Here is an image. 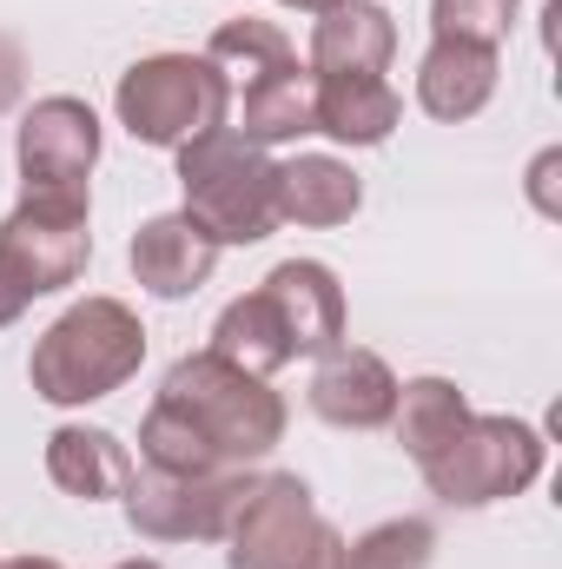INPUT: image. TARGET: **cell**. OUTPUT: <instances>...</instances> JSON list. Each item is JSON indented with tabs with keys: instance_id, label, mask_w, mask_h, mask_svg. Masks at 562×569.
<instances>
[{
	"instance_id": "21",
	"label": "cell",
	"mask_w": 562,
	"mask_h": 569,
	"mask_svg": "<svg viewBox=\"0 0 562 569\" xmlns=\"http://www.w3.org/2000/svg\"><path fill=\"white\" fill-rule=\"evenodd\" d=\"M205 60L225 73V87H252V80H265V73H279V67H298V47H291V33H284L279 20H225L212 40H205Z\"/></svg>"
},
{
	"instance_id": "8",
	"label": "cell",
	"mask_w": 562,
	"mask_h": 569,
	"mask_svg": "<svg viewBox=\"0 0 562 569\" xmlns=\"http://www.w3.org/2000/svg\"><path fill=\"white\" fill-rule=\"evenodd\" d=\"M245 490H252V470H212V477L133 470L120 503H127L133 537H145V543H225Z\"/></svg>"
},
{
	"instance_id": "7",
	"label": "cell",
	"mask_w": 562,
	"mask_h": 569,
	"mask_svg": "<svg viewBox=\"0 0 562 569\" xmlns=\"http://www.w3.org/2000/svg\"><path fill=\"white\" fill-rule=\"evenodd\" d=\"M87 259H93L87 192H20V206L0 219V266L27 298L80 284Z\"/></svg>"
},
{
	"instance_id": "19",
	"label": "cell",
	"mask_w": 562,
	"mask_h": 569,
	"mask_svg": "<svg viewBox=\"0 0 562 569\" xmlns=\"http://www.w3.org/2000/svg\"><path fill=\"white\" fill-rule=\"evenodd\" d=\"M205 351H219V358H232L239 371H259V378H272V371H284V365L298 358V351H291V331H284V318H279V305H272L265 291L232 298V305L219 311Z\"/></svg>"
},
{
	"instance_id": "26",
	"label": "cell",
	"mask_w": 562,
	"mask_h": 569,
	"mask_svg": "<svg viewBox=\"0 0 562 569\" xmlns=\"http://www.w3.org/2000/svg\"><path fill=\"white\" fill-rule=\"evenodd\" d=\"M27 305H33V298H27V291H20V284H13V272H7V266H0V331H7V325H13V318H20V311H27Z\"/></svg>"
},
{
	"instance_id": "9",
	"label": "cell",
	"mask_w": 562,
	"mask_h": 569,
	"mask_svg": "<svg viewBox=\"0 0 562 569\" xmlns=\"http://www.w3.org/2000/svg\"><path fill=\"white\" fill-rule=\"evenodd\" d=\"M13 166L27 192H87L100 166V113L73 93H47L13 127Z\"/></svg>"
},
{
	"instance_id": "4",
	"label": "cell",
	"mask_w": 562,
	"mask_h": 569,
	"mask_svg": "<svg viewBox=\"0 0 562 569\" xmlns=\"http://www.w3.org/2000/svg\"><path fill=\"white\" fill-rule=\"evenodd\" d=\"M113 113L140 146H192L225 127L232 113V87L205 53H145L120 73L113 87Z\"/></svg>"
},
{
	"instance_id": "25",
	"label": "cell",
	"mask_w": 562,
	"mask_h": 569,
	"mask_svg": "<svg viewBox=\"0 0 562 569\" xmlns=\"http://www.w3.org/2000/svg\"><path fill=\"white\" fill-rule=\"evenodd\" d=\"M20 87H27V60H20V47L0 33V113L20 100Z\"/></svg>"
},
{
	"instance_id": "20",
	"label": "cell",
	"mask_w": 562,
	"mask_h": 569,
	"mask_svg": "<svg viewBox=\"0 0 562 569\" xmlns=\"http://www.w3.org/2000/svg\"><path fill=\"white\" fill-rule=\"evenodd\" d=\"M463 418H470V398L450 378H411V385H398L391 425H398V443H404L411 463H423L430 450H443L463 430Z\"/></svg>"
},
{
	"instance_id": "24",
	"label": "cell",
	"mask_w": 562,
	"mask_h": 569,
	"mask_svg": "<svg viewBox=\"0 0 562 569\" xmlns=\"http://www.w3.org/2000/svg\"><path fill=\"white\" fill-rule=\"evenodd\" d=\"M556 172H562V152H536V166H530V206L543 212V219H562V199H556Z\"/></svg>"
},
{
	"instance_id": "3",
	"label": "cell",
	"mask_w": 562,
	"mask_h": 569,
	"mask_svg": "<svg viewBox=\"0 0 562 569\" xmlns=\"http://www.w3.org/2000/svg\"><path fill=\"white\" fill-rule=\"evenodd\" d=\"M179 186H185V219L225 252V246H259L279 232V166L265 146L239 140L232 127L179 146Z\"/></svg>"
},
{
	"instance_id": "12",
	"label": "cell",
	"mask_w": 562,
	"mask_h": 569,
	"mask_svg": "<svg viewBox=\"0 0 562 569\" xmlns=\"http://www.w3.org/2000/svg\"><path fill=\"white\" fill-rule=\"evenodd\" d=\"M127 266H133L140 291L179 305V298H192L199 284H212V272H219V246H212L185 212H159V219H145L140 232H133Z\"/></svg>"
},
{
	"instance_id": "28",
	"label": "cell",
	"mask_w": 562,
	"mask_h": 569,
	"mask_svg": "<svg viewBox=\"0 0 562 569\" xmlns=\"http://www.w3.org/2000/svg\"><path fill=\"white\" fill-rule=\"evenodd\" d=\"M279 7H298V13H324V7H338V0H279Z\"/></svg>"
},
{
	"instance_id": "15",
	"label": "cell",
	"mask_w": 562,
	"mask_h": 569,
	"mask_svg": "<svg viewBox=\"0 0 562 569\" xmlns=\"http://www.w3.org/2000/svg\"><path fill=\"white\" fill-rule=\"evenodd\" d=\"M364 206V179L331 159V152H298L279 166V226H311V232H331V226H351Z\"/></svg>"
},
{
	"instance_id": "14",
	"label": "cell",
	"mask_w": 562,
	"mask_h": 569,
	"mask_svg": "<svg viewBox=\"0 0 562 569\" xmlns=\"http://www.w3.org/2000/svg\"><path fill=\"white\" fill-rule=\"evenodd\" d=\"M496 47H476V40H430V53L418 60V107L430 120L456 127V120H476L496 93Z\"/></svg>"
},
{
	"instance_id": "18",
	"label": "cell",
	"mask_w": 562,
	"mask_h": 569,
	"mask_svg": "<svg viewBox=\"0 0 562 569\" xmlns=\"http://www.w3.org/2000/svg\"><path fill=\"white\" fill-rule=\"evenodd\" d=\"M318 80V73H311ZM404 120V100L391 80H364V73H344V80H318V133L338 146H384Z\"/></svg>"
},
{
	"instance_id": "16",
	"label": "cell",
	"mask_w": 562,
	"mask_h": 569,
	"mask_svg": "<svg viewBox=\"0 0 562 569\" xmlns=\"http://www.w3.org/2000/svg\"><path fill=\"white\" fill-rule=\"evenodd\" d=\"M133 470H140L133 450L100 425H60L53 437H47V477H53L67 497H80V503L127 497Z\"/></svg>"
},
{
	"instance_id": "1",
	"label": "cell",
	"mask_w": 562,
	"mask_h": 569,
	"mask_svg": "<svg viewBox=\"0 0 562 569\" xmlns=\"http://www.w3.org/2000/svg\"><path fill=\"white\" fill-rule=\"evenodd\" d=\"M159 405L192 430L225 470H245L259 457H272L284 437V398L272 391V378L239 371L219 351H192L165 371Z\"/></svg>"
},
{
	"instance_id": "29",
	"label": "cell",
	"mask_w": 562,
	"mask_h": 569,
	"mask_svg": "<svg viewBox=\"0 0 562 569\" xmlns=\"http://www.w3.org/2000/svg\"><path fill=\"white\" fill-rule=\"evenodd\" d=\"M120 569H165V563H152V557H133V563H120Z\"/></svg>"
},
{
	"instance_id": "11",
	"label": "cell",
	"mask_w": 562,
	"mask_h": 569,
	"mask_svg": "<svg viewBox=\"0 0 562 569\" xmlns=\"http://www.w3.org/2000/svg\"><path fill=\"white\" fill-rule=\"evenodd\" d=\"M259 291L279 305V318H284V331H291V351H298V358H324V351L344 345L351 311H344V284H338L331 266H318V259H284V266L265 272Z\"/></svg>"
},
{
	"instance_id": "6",
	"label": "cell",
	"mask_w": 562,
	"mask_h": 569,
	"mask_svg": "<svg viewBox=\"0 0 562 569\" xmlns=\"http://www.w3.org/2000/svg\"><path fill=\"white\" fill-rule=\"evenodd\" d=\"M225 563L232 569H338L344 537L318 517L311 483L298 470H265L232 510L225 530Z\"/></svg>"
},
{
	"instance_id": "5",
	"label": "cell",
	"mask_w": 562,
	"mask_h": 569,
	"mask_svg": "<svg viewBox=\"0 0 562 569\" xmlns=\"http://www.w3.org/2000/svg\"><path fill=\"white\" fill-rule=\"evenodd\" d=\"M543 430L523 425V418H463V430L430 450L418 470L430 483V497H443L450 510H483V503H510L523 497L536 477H543Z\"/></svg>"
},
{
	"instance_id": "23",
	"label": "cell",
	"mask_w": 562,
	"mask_h": 569,
	"mask_svg": "<svg viewBox=\"0 0 562 569\" xmlns=\"http://www.w3.org/2000/svg\"><path fill=\"white\" fill-rule=\"evenodd\" d=\"M510 20H516V0H430V33H436V40L503 47Z\"/></svg>"
},
{
	"instance_id": "10",
	"label": "cell",
	"mask_w": 562,
	"mask_h": 569,
	"mask_svg": "<svg viewBox=\"0 0 562 569\" xmlns=\"http://www.w3.org/2000/svg\"><path fill=\"white\" fill-rule=\"evenodd\" d=\"M311 411L331 430H384L398 411V371L364 345H338L311 371Z\"/></svg>"
},
{
	"instance_id": "2",
	"label": "cell",
	"mask_w": 562,
	"mask_h": 569,
	"mask_svg": "<svg viewBox=\"0 0 562 569\" xmlns=\"http://www.w3.org/2000/svg\"><path fill=\"white\" fill-rule=\"evenodd\" d=\"M140 365H145L140 311L120 305V298H80L40 331V345L27 358V385H33V398L73 411V405L113 398Z\"/></svg>"
},
{
	"instance_id": "22",
	"label": "cell",
	"mask_w": 562,
	"mask_h": 569,
	"mask_svg": "<svg viewBox=\"0 0 562 569\" xmlns=\"http://www.w3.org/2000/svg\"><path fill=\"white\" fill-rule=\"evenodd\" d=\"M430 557H436V530L423 517H391L358 543H344L338 569H430Z\"/></svg>"
},
{
	"instance_id": "27",
	"label": "cell",
	"mask_w": 562,
	"mask_h": 569,
	"mask_svg": "<svg viewBox=\"0 0 562 569\" xmlns=\"http://www.w3.org/2000/svg\"><path fill=\"white\" fill-rule=\"evenodd\" d=\"M0 569H60L53 557H13V563H0Z\"/></svg>"
},
{
	"instance_id": "17",
	"label": "cell",
	"mask_w": 562,
	"mask_h": 569,
	"mask_svg": "<svg viewBox=\"0 0 562 569\" xmlns=\"http://www.w3.org/2000/svg\"><path fill=\"white\" fill-rule=\"evenodd\" d=\"M239 140L252 146H291L318 133V80L311 67H279L252 87H239Z\"/></svg>"
},
{
	"instance_id": "13",
	"label": "cell",
	"mask_w": 562,
	"mask_h": 569,
	"mask_svg": "<svg viewBox=\"0 0 562 569\" xmlns=\"http://www.w3.org/2000/svg\"><path fill=\"white\" fill-rule=\"evenodd\" d=\"M391 53H398V20L378 0H338L311 20V73L318 80H344V73L384 80Z\"/></svg>"
}]
</instances>
